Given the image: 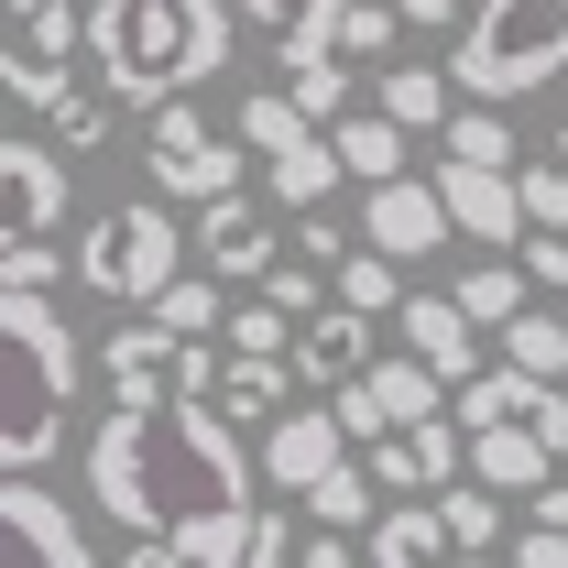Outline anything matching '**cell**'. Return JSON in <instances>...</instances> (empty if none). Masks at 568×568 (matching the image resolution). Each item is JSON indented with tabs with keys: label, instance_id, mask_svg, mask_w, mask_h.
<instances>
[{
	"label": "cell",
	"instance_id": "6da1fadb",
	"mask_svg": "<svg viewBox=\"0 0 568 568\" xmlns=\"http://www.w3.org/2000/svg\"><path fill=\"white\" fill-rule=\"evenodd\" d=\"M88 503L153 547H175L186 568H241L263 547L252 459L230 437V405H209V394L110 405V426L88 437Z\"/></svg>",
	"mask_w": 568,
	"mask_h": 568
},
{
	"label": "cell",
	"instance_id": "7a4b0ae2",
	"mask_svg": "<svg viewBox=\"0 0 568 568\" xmlns=\"http://www.w3.org/2000/svg\"><path fill=\"white\" fill-rule=\"evenodd\" d=\"M230 0H88V67L121 88V110H164L230 67Z\"/></svg>",
	"mask_w": 568,
	"mask_h": 568
},
{
	"label": "cell",
	"instance_id": "3957f363",
	"mask_svg": "<svg viewBox=\"0 0 568 568\" xmlns=\"http://www.w3.org/2000/svg\"><path fill=\"white\" fill-rule=\"evenodd\" d=\"M0 351H11V416H0V459L11 470H44L67 448V416H77V328L44 306V284H0Z\"/></svg>",
	"mask_w": 568,
	"mask_h": 568
},
{
	"label": "cell",
	"instance_id": "277c9868",
	"mask_svg": "<svg viewBox=\"0 0 568 568\" xmlns=\"http://www.w3.org/2000/svg\"><path fill=\"white\" fill-rule=\"evenodd\" d=\"M459 88L470 99H536L547 77H568V0H481L459 22Z\"/></svg>",
	"mask_w": 568,
	"mask_h": 568
},
{
	"label": "cell",
	"instance_id": "5b68a950",
	"mask_svg": "<svg viewBox=\"0 0 568 568\" xmlns=\"http://www.w3.org/2000/svg\"><path fill=\"white\" fill-rule=\"evenodd\" d=\"M67 263H77V284L110 295V306H153L164 284L186 274V230H175L164 197H132V209H99V219H88V241H77Z\"/></svg>",
	"mask_w": 568,
	"mask_h": 568
},
{
	"label": "cell",
	"instance_id": "8992f818",
	"mask_svg": "<svg viewBox=\"0 0 568 568\" xmlns=\"http://www.w3.org/2000/svg\"><path fill=\"white\" fill-rule=\"evenodd\" d=\"M0 186H11V241H0V284H55V230L77 209V175H67V142H33L11 132L0 142Z\"/></svg>",
	"mask_w": 568,
	"mask_h": 568
},
{
	"label": "cell",
	"instance_id": "52a82bcc",
	"mask_svg": "<svg viewBox=\"0 0 568 568\" xmlns=\"http://www.w3.org/2000/svg\"><path fill=\"white\" fill-rule=\"evenodd\" d=\"M241 153H252V142H241ZM241 153H230L186 99H164V110H153V132H142V175H153L164 197H197V209H209V197L241 186Z\"/></svg>",
	"mask_w": 568,
	"mask_h": 568
},
{
	"label": "cell",
	"instance_id": "ba28073f",
	"mask_svg": "<svg viewBox=\"0 0 568 568\" xmlns=\"http://www.w3.org/2000/svg\"><path fill=\"white\" fill-rule=\"evenodd\" d=\"M77 44H88V11H77V0H33V11H11V55H0V88H11L22 110H44V99L67 88Z\"/></svg>",
	"mask_w": 568,
	"mask_h": 568
},
{
	"label": "cell",
	"instance_id": "9c48e42d",
	"mask_svg": "<svg viewBox=\"0 0 568 568\" xmlns=\"http://www.w3.org/2000/svg\"><path fill=\"white\" fill-rule=\"evenodd\" d=\"M437 197H448V219H459L470 241L536 230V219H525V175H514V164H481V153H448V164H437Z\"/></svg>",
	"mask_w": 568,
	"mask_h": 568
},
{
	"label": "cell",
	"instance_id": "30bf717a",
	"mask_svg": "<svg viewBox=\"0 0 568 568\" xmlns=\"http://www.w3.org/2000/svg\"><path fill=\"white\" fill-rule=\"evenodd\" d=\"M448 230H459V219H448V197H437V175H426V186H416V175H383V186L361 197V241H383L394 263L437 252Z\"/></svg>",
	"mask_w": 568,
	"mask_h": 568
},
{
	"label": "cell",
	"instance_id": "8fae6325",
	"mask_svg": "<svg viewBox=\"0 0 568 568\" xmlns=\"http://www.w3.org/2000/svg\"><path fill=\"white\" fill-rule=\"evenodd\" d=\"M459 470H470V437L437 426V416L372 437V481H383V493H437V481H459Z\"/></svg>",
	"mask_w": 568,
	"mask_h": 568
},
{
	"label": "cell",
	"instance_id": "7c38bea8",
	"mask_svg": "<svg viewBox=\"0 0 568 568\" xmlns=\"http://www.w3.org/2000/svg\"><path fill=\"white\" fill-rule=\"evenodd\" d=\"M470 470H481L503 503H536V493L568 470V459H558V448H547L525 416H493V426H470Z\"/></svg>",
	"mask_w": 568,
	"mask_h": 568
},
{
	"label": "cell",
	"instance_id": "4fadbf2b",
	"mask_svg": "<svg viewBox=\"0 0 568 568\" xmlns=\"http://www.w3.org/2000/svg\"><path fill=\"white\" fill-rule=\"evenodd\" d=\"M197 252H209V274H230V284H263V274L284 263V241L252 219V197H241V186L197 209Z\"/></svg>",
	"mask_w": 568,
	"mask_h": 568
},
{
	"label": "cell",
	"instance_id": "5bb4252c",
	"mask_svg": "<svg viewBox=\"0 0 568 568\" xmlns=\"http://www.w3.org/2000/svg\"><path fill=\"white\" fill-rule=\"evenodd\" d=\"M394 328H405V351L437 361L448 383H470V372H481V317H470L459 295H405V306H394Z\"/></svg>",
	"mask_w": 568,
	"mask_h": 568
},
{
	"label": "cell",
	"instance_id": "9a60e30c",
	"mask_svg": "<svg viewBox=\"0 0 568 568\" xmlns=\"http://www.w3.org/2000/svg\"><path fill=\"white\" fill-rule=\"evenodd\" d=\"M295 372H306V383H328V394H339L351 372H372V306L328 295V306L295 328Z\"/></svg>",
	"mask_w": 568,
	"mask_h": 568
},
{
	"label": "cell",
	"instance_id": "2e32d148",
	"mask_svg": "<svg viewBox=\"0 0 568 568\" xmlns=\"http://www.w3.org/2000/svg\"><path fill=\"white\" fill-rule=\"evenodd\" d=\"M339 448H351L339 405H328V416H274V437H263V481H274V493H306V481L339 470Z\"/></svg>",
	"mask_w": 568,
	"mask_h": 568
},
{
	"label": "cell",
	"instance_id": "e0dca14e",
	"mask_svg": "<svg viewBox=\"0 0 568 568\" xmlns=\"http://www.w3.org/2000/svg\"><path fill=\"white\" fill-rule=\"evenodd\" d=\"M252 33H274L284 67H328L339 55V22H351V0H230Z\"/></svg>",
	"mask_w": 568,
	"mask_h": 568
},
{
	"label": "cell",
	"instance_id": "ac0fdd59",
	"mask_svg": "<svg viewBox=\"0 0 568 568\" xmlns=\"http://www.w3.org/2000/svg\"><path fill=\"white\" fill-rule=\"evenodd\" d=\"M459 536H448V503L437 493H394L383 514H372V536H361V558H383V568H426V558H448Z\"/></svg>",
	"mask_w": 568,
	"mask_h": 568
},
{
	"label": "cell",
	"instance_id": "d6986e66",
	"mask_svg": "<svg viewBox=\"0 0 568 568\" xmlns=\"http://www.w3.org/2000/svg\"><path fill=\"white\" fill-rule=\"evenodd\" d=\"M99 372H110V405H153V394L186 372V339H175L164 317H142V328H121V339H110V361H99Z\"/></svg>",
	"mask_w": 568,
	"mask_h": 568
},
{
	"label": "cell",
	"instance_id": "ffe728a7",
	"mask_svg": "<svg viewBox=\"0 0 568 568\" xmlns=\"http://www.w3.org/2000/svg\"><path fill=\"white\" fill-rule=\"evenodd\" d=\"M0 514H11V536H22L44 568H88V536H77V514L44 493L33 470H11V481H0Z\"/></svg>",
	"mask_w": 568,
	"mask_h": 568
},
{
	"label": "cell",
	"instance_id": "44dd1931",
	"mask_svg": "<svg viewBox=\"0 0 568 568\" xmlns=\"http://www.w3.org/2000/svg\"><path fill=\"white\" fill-rule=\"evenodd\" d=\"M361 383H372V405H383V426H426L437 416V394H459V383H448V372H437V361H372V372H361Z\"/></svg>",
	"mask_w": 568,
	"mask_h": 568
},
{
	"label": "cell",
	"instance_id": "7402d4cb",
	"mask_svg": "<svg viewBox=\"0 0 568 568\" xmlns=\"http://www.w3.org/2000/svg\"><path fill=\"white\" fill-rule=\"evenodd\" d=\"M263 175H274L284 209H328L351 164H339V132H317V142H295V153H263Z\"/></svg>",
	"mask_w": 568,
	"mask_h": 568
},
{
	"label": "cell",
	"instance_id": "603a6c76",
	"mask_svg": "<svg viewBox=\"0 0 568 568\" xmlns=\"http://www.w3.org/2000/svg\"><path fill=\"white\" fill-rule=\"evenodd\" d=\"M241 142H252V153H295V142H317V110H306L295 88H252V99H241Z\"/></svg>",
	"mask_w": 568,
	"mask_h": 568
},
{
	"label": "cell",
	"instance_id": "cb8c5ba5",
	"mask_svg": "<svg viewBox=\"0 0 568 568\" xmlns=\"http://www.w3.org/2000/svg\"><path fill=\"white\" fill-rule=\"evenodd\" d=\"M437 503H448V536H459V558H481V547H503V493L481 481V470L437 481Z\"/></svg>",
	"mask_w": 568,
	"mask_h": 568
},
{
	"label": "cell",
	"instance_id": "d4e9b609",
	"mask_svg": "<svg viewBox=\"0 0 568 568\" xmlns=\"http://www.w3.org/2000/svg\"><path fill=\"white\" fill-rule=\"evenodd\" d=\"M110 110H121V88H110V77H99V88H55V99H44V121H55V142H67V153H99V142H110Z\"/></svg>",
	"mask_w": 568,
	"mask_h": 568
},
{
	"label": "cell",
	"instance_id": "484cf974",
	"mask_svg": "<svg viewBox=\"0 0 568 568\" xmlns=\"http://www.w3.org/2000/svg\"><path fill=\"white\" fill-rule=\"evenodd\" d=\"M339 164H351L361 186L405 175V121H394V110H372V121H339Z\"/></svg>",
	"mask_w": 568,
	"mask_h": 568
},
{
	"label": "cell",
	"instance_id": "4316f807",
	"mask_svg": "<svg viewBox=\"0 0 568 568\" xmlns=\"http://www.w3.org/2000/svg\"><path fill=\"white\" fill-rule=\"evenodd\" d=\"M372 493H383V481H372V470H351V459H339L328 481H306V493H295V503H306L317 525H351V536H372V514H383V503H372Z\"/></svg>",
	"mask_w": 568,
	"mask_h": 568
},
{
	"label": "cell",
	"instance_id": "83f0119b",
	"mask_svg": "<svg viewBox=\"0 0 568 568\" xmlns=\"http://www.w3.org/2000/svg\"><path fill=\"white\" fill-rule=\"evenodd\" d=\"M328 284H339L351 306H372V317H394V306H405V284H394V252H383V241L339 252V263H328Z\"/></svg>",
	"mask_w": 568,
	"mask_h": 568
},
{
	"label": "cell",
	"instance_id": "f1b7e54d",
	"mask_svg": "<svg viewBox=\"0 0 568 568\" xmlns=\"http://www.w3.org/2000/svg\"><path fill=\"white\" fill-rule=\"evenodd\" d=\"M219 284H230V274H219ZM219 284H209V274H175L164 295H153V317H164L175 339H209V328H230V306H219Z\"/></svg>",
	"mask_w": 568,
	"mask_h": 568
},
{
	"label": "cell",
	"instance_id": "f546056e",
	"mask_svg": "<svg viewBox=\"0 0 568 568\" xmlns=\"http://www.w3.org/2000/svg\"><path fill=\"white\" fill-rule=\"evenodd\" d=\"M383 110H394L405 132H448V77L437 67H394L383 77Z\"/></svg>",
	"mask_w": 568,
	"mask_h": 568
},
{
	"label": "cell",
	"instance_id": "4dcf8cb0",
	"mask_svg": "<svg viewBox=\"0 0 568 568\" xmlns=\"http://www.w3.org/2000/svg\"><path fill=\"white\" fill-rule=\"evenodd\" d=\"M503 361H525V372H568V317L514 306V317H503Z\"/></svg>",
	"mask_w": 568,
	"mask_h": 568
},
{
	"label": "cell",
	"instance_id": "1f68e13d",
	"mask_svg": "<svg viewBox=\"0 0 568 568\" xmlns=\"http://www.w3.org/2000/svg\"><path fill=\"white\" fill-rule=\"evenodd\" d=\"M525 263H481V274H459V306H470V317H481V328H503V317H514V306H525Z\"/></svg>",
	"mask_w": 568,
	"mask_h": 568
},
{
	"label": "cell",
	"instance_id": "d6a6232c",
	"mask_svg": "<svg viewBox=\"0 0 568 568\" xmlns=\"http://www.w3.org/2000/svg\"><path fill=\"white\" fill-rule=\"evenodd\" d=\"M448 153H481V164H514V132H503V99H481V110H448Z\"/></svg>",
	"mask_w": 568,
	"mask_h": 568
},
{
	"label": "cell",
	"instance_id": "836d02e7",
	"mask_svg": "<svg viewBox=\"0 0 568 568\" xmlns=\"http://www.w3.org/2000/svg\"><path fill=\"white\" fill-rule=\"evenodd\" d=\"M525 219H536V230H568V153L525 164Z\"/></svg>",
	"mask_w": 568,
	"mask_h": 568
},
{
	"label": "cell",
	"instance_id": "e575fe53",
	"mask_svg": "<svg viewBox=\"0 0 568 568\" xmlns=\"http://www.w3.org/2000/svg\"><path fill=\"white\" fill-rule=\"evenodd\" d=\"M394 22H405V0H351V22H339V55H383V44H394Z\"/></svg>",
	"mask_w": 568,
	"mask_h": 568
},
{
	"label": "cell",
	"instance_id": "d590c367",
	"mask_svg": "<svg viewBox=\"0 0 568 568\" xmlns=\"http://www.w3.org/2000/svg\"><path fill=\"white\" fill-rule=\"evenodd\" d=\"M284 88H295V99H306L317 121H339V99H351V67L328 55V67H295V77H284Z\"/></svg>",
	"mask_w": 568,
	"mask_h": 568
},
{
	"label": "cell",
	"instance_id": "8d00e7d4",
	"mask_svg": "<svg viewBox=\"0 0 568 568\" xmlns=\"http://www.w3.org/2000/svg\"><path fill=\"white\" fill-rule=\"evenodd\" d=\"M263 295H274V306H295V317H317V306H328L339 284H317L306 263H274V274H263Z\"/></svg>",
	"mask_w": 568,
	"mask_h": 568
},
{
	"label": "cell",
	"instance_id": "74e56055",
	"mask_svg": "<svg viewBox=\"0 0 568 568\" xmlns=\"http://www.w3.org/2000/svg\"><path fill=\"white\" fill-rule=\"evenodd\" d=\"M514 558H525V568H568V525H547V514H536V525L514 536Z\"/></svg>",
	"mask_w": 568,
	"mask_h": 568
},
{
	"label": "cell",
	"instance_id": "f35d334b",
	"mask_svg": "<svg viewBox=\"0 0 568 568\" xmlns=\"http://www.w3.org/2000/svg\"><path fill=\"white\" fill-rule=\"evenodd\" d=\"M525 274H536V284H568V230H536V241H525Z\"/></svg>",
	"mask_w": 568,
	"mask_h": 568
},
{
	"label": "cell",
	"instance_id": "ab89813d",
	"mask_svg": "<svg viewBox=\"0 0 568 568\" xmlns=\"http://www.w3.org/2000/svg\"><path fill=\"white\" fill-rule=\"evenodd\" d=\"M219 372H230V361H219L209 339H186V372H175V394H219Z\"/></svg>",
	"mask_w": 568,
	"mask_h": 568
},
{
	"label": "cell",
	"instance_id": "60d3db41",
	"mask_svg": "<svg viewBox=\"0 0 568 568\" xmlns=\"http://www.w3.org/2000/svg\"><path fill=\"white\" fill-rule=\"evenodd\" d=\"M481 0H405V22H426V33H448V22H470Z\"/></svg>",
	"mask_w": 568,
	"mask_h": 568
},
{
	"label": "cell",
	"instance_id": "b9f144b4",
	"mask_svg": "<svg viewBox=\"0 0 568 568\" xmlns=\"http://www.w3.org/2000/svg\"><path fill=\"white\" fill-rule=\"evenodd\" d=\"M11 11H33V0H11Z\"/></svg>",
	"mask_w": 568,
	"mask_h": 568
},
{
	"label": "cell",
	"instance_id": "7bdbcfd3",
	"mask_svg": "<svg viewBox=\"0 0 568 568\" xmlns=\"http://www.w3.org/2000/svg\"><path fill=\"white\" fill-rule=\"evenodd\" d=\"M558 153H568V132H558Z\"/></svg>",
	"mask_w": 568,
	"mask_h": 568
}]
</instances>
